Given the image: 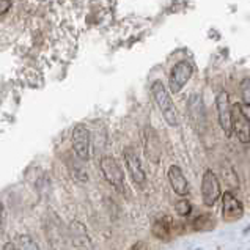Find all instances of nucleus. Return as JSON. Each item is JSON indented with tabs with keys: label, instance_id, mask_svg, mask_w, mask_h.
Segmentation results:
<instances>
[{
	"label": "nucleus",
	"instance_id": "nucleus-1",
	"mask_svg": "<svg viewBox=\"0 0 250 250\" xmlns=\"http://www.w3.org/2000/svg\"><path fill=\"white\" fill-rule=\"evenodd\" d=\"M44 231H46L47 242L51 244L54 250H68L69 247L68 239H71V236L60 220V217L54 211L47 212L44 222Z\"/></svg>",
	"mask_w": 250,
	"mask_h": 250
},
{
	"label": "nucleus",
	"instance_id": "nucleus-2",
	"mask_svg": "<svg viewBox=\"0 0 250 250\" xmlns=\"http://www.w3.org/2000/svg\"><path fill=\"white\" fill-rule=\"evenodd\" d=\"M151 96L154 99L156 105H158L159 112L162 113L164 120L167 121V125L170 126H178V115H176V109L175 104L171 101L170 93L167 91L166 85L161 81H154L151 85Z\"/></svg>",
	"mask_w": 250,
	"mask_h": 250
},
{
	"label": "nucleus",
	"instance_id": "nucleus-3",
	"mask_svg": "<svg viewBox=\"0 0 250 250\" xmlns=\"http://www.w3.org/2000/svg\"><path fill=\"white\" fill-rule=\"evenodd\" d=\"M99 167H101L103 176L110 186H113L118 192H125L126 184H125V173L118 162L112 158V156H103L99 161Z\"/></svg>",
	"mask_w": 250,
	"mask_h": 250
},
{
	"label": "nucleus",
	"instance_id": "nucleus-4",
	"mask_svg": "<svg viewBox=\"0 0 250 250\" xmlns=\"http://www.w3.org/2000/svg\"><path fill=\"white\" fill-rule=\"evenodd\" d=\"M71 144H73L74 154L77 159L87 162L90 159V148H91V135L88 127L85 125H76L73 134H71Z\"/></svg>",
	"mask_w": 250,
	"mask_h": 250
},
{
	"label": "nucleus",
	"instance_id": "nucleus-5",
	"mask_svg": "<svg viewBox=\"0 0 250 250\" xmlns=\"http://www.w3.org/2000/svg\"><path fill=\"white\" fill-rule=\"evenodd\" d=\"M216 107H217V117L219 125L222 127L224 134L227 137H231L233 134V109L230 105V96L225 90H222L216 98Z\"/></svg>",
	"mask_w": 250,
	"mask_h": 250
},
{
	"label": "nucleus",
	"instance_id": "nucleus-6",
	"mask_svg": "<svg viewBox=\"0 0 250 250\" xmlns=\"http://www.w3.org/2000/svg\"><path fill=\"white\" fill-rule=\"evenodd\" d=\"M222 197L220 190V183L217 175L212 170H206L202 176V198L206 206H214L219 198Z\"/></svg>",
	"mask_w": 250,
	"mask_h": 250
},
{
	"label": "nucleus",
	"instance_id": "nucleus-7",
	"mask_svg": "<svg viewBox=\"0 0 250 250\" xmlns=\"http://www.w3.org/2000/svg\"><path fill=\"white\" fill-rule=\"evenodd\" d=\"M192 74H194V66H192L189 62H186V60L178 62L170 71V79H168L170 91L173 93V95L180 93L184 88V85L190 81Z\"/></svg>",
	"mask_w": 250,
	"mask_h": 250
},
{
	"label": "nucleus",
	"instance_id": "nucleus-8",
	"mask_svg": "<svg viewBox=\"0 0 250 250\" xmlns=\"http://www.w3.org/2000/svg\"><path fill=\"white\" fill-rule=\"evenodd\" d=\"M144 151L149 162L158 164L162 156V144L158 132L151 126H146L144 131Z\"/></svg>",
	"mask_w": 250,
	"mask_h": 250
},
{
	"label": "nucleus",
	"instance_id": "nucleus-9",
	"mask_svg": "<svg viewBox=\"0 0 250 250\" xmlns=\"http://www.w3.org/2000/svg\"><path fill=\"white\" fill-rule=\"evenodd\" d=\"M233 132L241 144H250V120L242 112V104H234L233 107Z\"/></svg>",
	"mask_w": 250,
	"mask_h": 250
},
{
	"label": "nucleus",
	"instance_id": "nucleus-10",
	"mask_svg": "<svg viewBox=\"0 0 250 250\" xmlns=\"http://www.w3.org/2000/svg\"><path fill=\"white\" fill-rule=\"evenodd\" d=\"M244 216V206L231 192L222 194V217L227 222H234Z\"/></svg>",
	"mask_w": 250,
	"mask_h": 250
},
{
	"label": "nucleus",
	"instance_id": "nucleus-11",
	"mask_svg": "<svg viewBox=\"0 0 250 250\" xmlns=\"http://www.w3.org/2000/svg\"><path fill=\"white\" fill-rule=\"evenodd\" d=\"M123 158H125L126 167H127V171H129V175L132 178V181L139 186L145 184V181H146L145 170H144V167H142V162L139 159L137 153H135L132 148H126L123 151Z\"/></svg>",
	"mask_w": 250,
	"mask_h": 250
},
{
	"label": "nucleus",
	"instance_id": "nucleus-12",
	"mask_svg": "<svg viewBox=\"0 0 250 250\" xmlns=\"http://www.w3.org/2000/svg\"><path fill=\"white\" fill-rule=\"evenodd\" d=\"M69 236L76 250H95L87 228L83 227V224L77 222V220L69 224Z\"/></svg>",
	"mask_w": 250,
	"mask_h": 250
},
{
	"label": "nucleus",
	"instance_id": "nucleus-13",
	"mask_svg": "<svg viewBox=\"0 0 250 250\" xmlns=\"http://www.w3.org/2000/svg\"><path fill=\"white\" fill-rule=\"evenodd\" d=\"M167 176H168V181L171 189L175 190L176 195L180 197H186L189 194V183L186 180V176L183 173V170L178 167V166H170L168 171H167Z\"/></svg>",
	"mask_w": 250,
	"mask_h": 250
},
{
	"label": "nucleus",
	"instance_id": "nucleus-14",
	"mask_svg": "<svg viewBox=\"0 0 250 250\" xmlns=\"http://www.w3.org/2000/svg\"><path fill=\"white\" fill-rule=\"evenodd\" d=\"M171 231H173V220L168 216H162L158 219L151 227V233L154 238H158L159 241H170Z\"/></svg>",
	"mask_w": 250,
	"mask_h": 250
},
{
	"label": "nucleus",
	"instance_id": "nucleus-15",
	"mask_svg": "<svg viewBox=\"0 0 250 250\" xmlns=\"http://www.w3.org/2000/svg\"><path fill=\"white\" fill-rule=\"evenodd\" d=\"M188 107H189L188 110L190 113V118L194 123H205V110H203L202 98L198 95H192L188 103Z\"/></svg>",
	"mask_w": 250,
	"mask_h": 250
},
{
	"label": "nucleus",
	"instance_id": "nucleus-16",
	"mask_svg": "<svg viewBox=\"0 0 250 250\" xmlns=\"http://www.w3.org/2000/svg\"><path fill=\"white\" fill-rule=\"evenodd\" d=\"M192 228H194V231H211L216 228V220L208 212L200 214L192 220Z\"/></svg>",
	"mask_w": 250,
	"mask_h": 250
},
{
	"label": "nucleus",
	"instance_id": "nucleus-17",
	"mask_svg": "<svg viewBox=\"0 0 250 250\" xmlns=\"http://www.w3.org/2000/svg\"><path fill=\"white\" fill-rule=\"evenodd\" d=\"M16 246L19 250H40L37 242H35L30 236H27V234H21V236H18Z\"/></svg>",
	"mask_w": 250,
	"mask_h": 250
},
{
	"label": "nucleus",
	"instance_id": "nucleus-18",
	"mask_svg": "<svg viewBox=\"0 0 250 250\" xmlns=\"http://www.w3.org/2000/svg\"><path fill=\"white\" fill-rule=\"evenodd\" d=\"M175 211L180 214L181 217H189L192 212V205L188 200H180V202L175 205Z\"/></svg>",
	"mask_w": 250,
	"mask_h": 250
},
{
	"label": "nucleus",
	"instance_id": "nucleus-19",
	"mask_svg": "<svg viewBox=\"0 0 250 250\" xmlns=\"http://www.w3.org/2000/svg\"><path fill=\"white\" fill-rule=\"evenodd\" d=\"M241 90V96H242V104L244 105H250V79H244L239 85Z\"/></svg>",
	"mask_w": 250,
	"mask_h": 250
},
{
	"label": "nucleus",
	"instance_id": "nucleus-20",
	"mask_svg": "<svg viewBox=\"0 0 250 250\" xmlns=\"http://www.w3.org/2000/svg\"><path fill=\"white\" fill-rule=\"evenodd\" d=\"M0 2H2V5H0V14L5 16L6 11L11 8V0H0Z\"/></svg>",
	"mask_w": 250,
	"mask_h": 250
},
{
	"label": "nucleus",
	"instance_id": "nucleus-21",
	"mask_svg": "<svg viewBox=\"0 0 250 250\" xmlns=\"http://www.w3.org/2000/svg\"><path fill=\"white\" fill-rule=\"evenodd\" d=\"M132 250H149V247L146 246V242L140 241V242H137V244L132 246Z\"/></svg>",
	"mask_w": 250,
	"mask_h": 250
},
{
	"label": "nucleus",
	"instance_id": "nucleus-22",
	"mask_svg": "<svg viewBox=\"0 0 250 250\" xmlns=\"http://www.w3.org/2000/svg\"><path fill=\"white\" fill-rule=\"evenodd\" d=\"M2 250H19V249L16 246V242H5Z\"/></svg>",
	"mask_w": 250,
	"mask_h": 250
},
{
	"label": "nucleus",
	"instance_id": "nucleus-23",
	"mask_svg": "<svg viewBox=\"0 0 250 250\" xmlns=\"http://www.w3.org/2000/svg\"><path fill=\"white\" fill-rule=\"evenodd\" d=\"M249 231H250V225H249V227L246 228V230H244V233H249Z\"/></svg>",
	"mask_w": 250,
	"mask_h": 250
}]
</instances>
